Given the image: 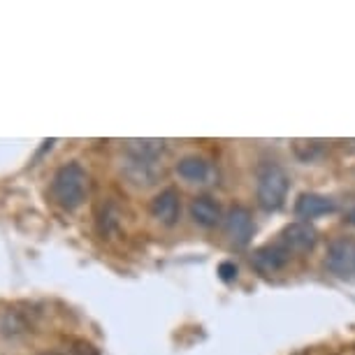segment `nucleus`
I'll return each instance as SVG.
<instances>
[{
	"instance_id": "f257e3e1",
	"label": "nucleus",
	"mask_w": 355,
	"mask_h": 355,
	"mask_svg": "<svg viewBox=\"0 0 355 355\" xmlns=\"http://www.w3.org/2000/svg\"><path fill=\"white\" fill-rule=\"evenodd\" d=\"M49 193L61 209L75 211L84 205L86 193H89V174L79 163H65L53 172Z\"/></svg>"
},
{
	"instance_id": "f03ea898",
	"label": "nucleus",
	"mask_w": 355,
	"mask_h": 355,
	"mask_svg": "<svg viewBox=\"0 0 355 355\" xmlns=\"http://www.w3.org/2000/svg\"><path fill=\"white\" fill-rule=\"evenodd\" d=\"M288 189H291V177L279 163L258 165L256 170V200L265 211H279L286 205Z\"/></svg>"
},
{
	"instance_id": "7ed1b4c3",
	"label": "nucleus",
	"mask_w": 355,
	"mask_h": 355,
	"mask_svg": "<svg viewBox=\"0 0 355 355\" xmlns=\"http://www.w3.org/2000/svg\"><path fill=\"white\" fill-rule=\"evenodd\" d=\"M325 265L334 277H355V237H337L327 246Z\"/></svg>"
},
{
	"instance_id": "20e7f679",
	"label": "nucleus",
	"mask_w": 355,
	"mask_h": 355,
	"mask_svg": "<svg viewBox=\"0 0 355 355\" xmlns=\"http://www.w3.org/2000/svg\"><path fill=\"white\" fill-rule=\"evenodd\" d=\"M279 242L286 246V251L295 253V256H302V253L313 251V246L318 244V230L313 227L309 220H295L288 223L279 234Z\"/></svg>"
},
{
	"instance_id": "39448f33",
	"label": "nucleus",
	"mask_w": 355,
	"mask_h": 355,
	"mask_svg": "<svg viewBox=\"0 0 355 355\" xmlns=\"http://www.w3.org/2000/svg\"><path fill=\"white\" fill-rule=\"evenodd\" d=\"M223 230L227 234V239L234 246H239V249L249 244L253 232H256V223H253V214L249 211V207L242 205L230 207L223 218Z\"/></svg>"
},
{
	"instance_id": "423d86ee",
	"label": "nucleus",
	"mask_w": 355,
	"mask_h": 355,
	"mask_svg": "<svg viewBox=\"0 0 355 355\" xmlns=\"http://www.w3.org/2000/svg\"><path fill=\"white\" fill-rule=\"evenodd\" d=\"M288 260H291V253L286 251V246L281 242H274V244L260 246V249L253 253L251 265L256 267L260 274L270 277V274H277V272L284 270V267L288 265Z\"/></svg>"
},
{
	"instance_id": "0eeeda50",
	"label": "nucleus",
	"mask_w": 355,
	"mask_h": 355,
	"mask_svg": "<svg viewBox=\"0 0 355 355\" xmlns=\"http://www.w3.org/2000/svg\"><path fill=\"white\" fill-rule=\"evenodd\" d=\"M151 216L163 225H174L179 220V214H182V198L174 189H163L156 193L149 205Z\"/></svg>"
},
{
	"instance_id": "6e6552de",
	"label": "nucleus",
	"mask_w": 355,
	"mask_h": 355,
	"mask_svg": "<svg viewBox=\"0 0 355 355\" xmlns=\"http://www.w3.org/2000/svg\"><path fill=\"white\" fill-rule=\"evenodd\" d=\"M121 170H123L125 177H128V182H132L135 186H151V184H156V179L160 177L158 160L128 156V153L123 156Z\"/></svg>"
},
{
	"instance_id": "1a4fd4ad",
	"label": "nucleus",
	"mask_w": 355,
	"mask_h": 355,
	"mask_svg": "<svg viewBox=\"0 0 355 355\" xmlns=\"http://www.w3.org/2000/svg\"><path fill=\"white\" fill-rule=\"evenodd\" d=\"M337 211V202L327 196H320V193H302L295 202V214L304 220L318 218V216H327V214Z\"/></svg>"
},
{
	"instance_id": "9d476101",
	"label": "nucleus",
	"mask_w": 355,
	"mask_h": 355,
	"mask_svg": "<svg viewBox=\"0 0 355 355\" xmlns=\"http://www.w3.org/2000/svg\"><path fill=\"white\" fill-rule=\"evenodd\" d=\"M191 218L200 227H216L223 220V209L211 196H198L191 202Z\"/></svg>"
},
{
	"instance_id": "9b49d317",
	"label": "nucleus",
	"mask_w": 355,
	"mask_h": 355,
	"mask_svg": "<svg viewBox=\"0 0 355 355\" xmlns=\"http://www.w3.org/2000/svg\"><path fill=\"white\" fill-rule=\"evenodd\" d=\"M177 174L189 184H205L207 179L211 177V165L209 160L198 156V153H191V156H184L177 160Z\"/></svg>"
},
{
	"instance_id": "f8f14e48",
	"label": "nucleus",
	"mask_w": 355,
	"mask_h": 355,
	"mask_svg": "<svg viewBox=\"0 0 355 355\" xmlns=\"http://www.w3.org/2000/svg\"><path fill=\"white\" fill-rule=\"evenodd\" d=\"M96 225H98V232L103 234V237H112V234L121 227V211H119V207L114 205L112 200H107V202H103L98 207Z\"/></svg>"
},
{
	"instance_id": "ddd939ff",
	"label": "nucleus",
	"mask_w": 355,
	"mask_h": 355,
	"mask_svg": "<svg viewBox=\"0 0 355 355\" xmlns=\"http://www.w3.org/2000/svg\"><path fill=\"white\" fill-rule=\"evenodd\" d=\"M123 151L128 153V156L160 160V156H163V151H165V142L163 139H128Z\"/></svg>"
},
{
	"instance_id": "4468645a",
	"label": "nucleus",
	"mask_w": 355,
	"mask_h": 355,
	"mask_svg": "<svg viewBox=\"0 0 355 355\" xmlns=\"http://www.w3.org/2000/svg\"><path fill=\"white\" fill-rule=\"evenodd\" d=\"M325 144L318 139H295L293 142V153L297 156L302 163H313L316 158L323 156Z\"/></svg>"
},
{
	"instance_id": "2eb2a0df",
	"label": "nucleus",
	"mask_w": 355,
	"mask_h": 355,
	"mask_svg": "<svg viewBox=\"0 0 355 355\" xmlns=\"http://www.w3.org/2000/svg\"><path fill=\"white\" fill-rule=\"evenodd\" d=\"M218 277H220V281L230 284V281L237 279V265L230 263V260H223V263L218 265Z\"/></svg>"
},
{
	"instance_id": "dca6fc26",
	"label": "nucleus",
	"mask_w": 355,
	"mask_h": 355,
	"mask_svg": "<svg viewBox=\"0 0 355 355\" xmlns=\"http://www.w3.org/2000/svg\"><path fill=\"white\" fill-rule=\"evenodd\" d=\"M341 214H344V220H346V223L355 225V196L344 198V205H341Z\"/></svg>"
}]
</instances>
